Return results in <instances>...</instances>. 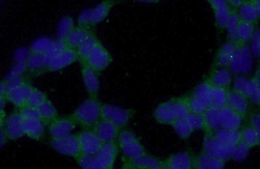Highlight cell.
Masks as SVG:
<instances>
[{"label": "cell", "mask_w": 260, "mask_h": 169, "mask_svg": "<svg viewBox=\"0 0 260 169\" xmlns=\"http://www.w3.org/2000/svg\"><path fill=\"white\" fill-rule=\"evenodd\" d=\"M102 105L98 98H89L80 104L70 117L83 129H93L102 120Z\"/></svg>", "instance_id": "obj_1"}, {"label": "cell", "mask_w": 260, "mask_h": 169, "mask_svg": "<svg viewBox=\"0 0 260 169\" xmlns=\"http://www.w3.org/2000/svg\"><path fill=\"white\" fill-rule=\"evenodd\" d=\"M235 147L218 140L213 133L206 132L202 153L211 158H219L227 161L232 159Z\"/></svg>", "instance_id": "obj_2"}, {"label": "cell", "mask_w": 260, "mask_h": 169, "mask_svg": "<svg viewBox=\"0 0 260 169\" xmlns=\"http://www.w3.org/2000/svg\"><path fill=\"white\" fill-rule=\"evenodd\" d=\"M134 111L132 109L120 107L113 104H102V119L111 122L118 128H125L133 117Z\"/></svg>", "instance_id": "obj_3"}, {"label": "cell", "mask_w": 260, "mask_h": 169, "mask_svg": "<svg viewBox=\"0 0 260 169\" xmlns=\"http://www.w3.org/2000/svg\"><path fill=\"white\" fill-rule=\"evenodd\" d=\"M213 87L208 81H205L195 88L189 103L191 112L203 114L211 106V92Z\"/></svg>", "instance_id": "obj_4"}, {"label": "cell", "mask_w": 260, "mask_h": 169, "mask_svg": "<svg viewBox=\"0 0 260 169\" xmlns=\"http://www.w3.org/2000/svg\"><path fill=\"white\" fill-rule=\"evenodd\" d=\"M253 65V55L250 47L247 45H237L229 69L234 75L248 74Z\"/></svg>", "instance_id": "obj_5"}, {"label": "cell", "mask_w": 260, "mask_h": 169, "mask_svg": "<svg viewBox=\"0 0 260 169\" xmlns=\"http://www.w3.org/2000/svg\"><path fill=\"white\" fill-rule=\"evenodd\" d=\"M51 147L62 156L73 157L76 159L82 155L78 134H71L59 140H51Z\"/></svg>", "instance_id": "obj_6"}, {"label": "cell", "mask_w": 260, "mask_h": 169, "mask_svg": "<svg viewBox=\"0 0 260 169\" xmlns=\"http://www.w3.org/2000/svg\"><path fill=\"white\" fill-rule=\"evenodd\" d=\"M113 61V58L108 50L99 42L84 62L97 73L105 70Z\"/></svg>", "instance_id": "obj_7"}, {"label": "cell", "mask_w": 260, "mask_h": 169, "mask_svg": "<svg viewBox=\"0 0 260 169\" xmlns=\"http://www.w3.org/2000/svg\"><path fill=\"white\" fill-rule=\"evenodd\" d=\"M78 137L82 155L96 156L103 145L93 129H83L78 133Z\"/></svg>", "instance_id": "obj_8"}, {"label": "cell", "mask_w": 260, "mask_h": 169, "mask_svg": "<svg viewBox=\"0 0 260 169\" xmlns=\"http://www.w3.org/2000/svg\"><path fill=\"white\" fill-rule=\"evenodd\" d=\"M2 129H4L8 140L15 141L25 136L22 118L18 110L13 111L6 117L2 125Z\"/></svg>", "instance_id": "obj_9"}, {"label": "cell", "mask_w": 260, "mask_h": 169, "mask_svg": "<svg viewBox=\"0 0 260 169\" xmlns=\"http://www.w3.org/2000/svg\"><path fill=\"white\" fill-rule=\"evenodd\" d=\"M32 87L29 83L26 82L20 86L9 90L1 98L12 104L19 110L27 106Z\"/></svg>", "instance_id": "obj_10"}, {"label": "cell", "mask_w": 260, "mask_h": 169, "mask_svg": "<svg viewBox=\"0 0 260 169\" xmlns=\"http://www.w3.org/2000/svg\"><path fill=\"white\" fill-rule=\"evenodd\" d=\"M76 124L71 117H58L48 125V131L52 140H59L71 135Z\"/></svg>", "instance_id": "obj_11"}, {"label": "cell", "mask_w": 260, "mask_h": 169, "mask_svg": "<svg viewBox=\"0 0 260 169\" xmlns=\"http://www.w3.org/2000/svg\"><path fill=\"white\" fill-rule=\"evenodd\" d=\"M194 161L193 155L189 151H184L171 155L162 161V165L169 169H191L194 168Z\"/></svg>", "instance_id": "obj_12"}, {"label": "cell", "mask_w": 260, "mask_h": 169, "mask_svg": "<svg viewBox=\"0 0 260 169\" xmlns=\"http://www.w3.org/2000/svg\"><path fill=\"white\" fill-rule=\"evenodd\" d=\"M119 149L117 142L104 143L95 156L104 168L113 169Z\"/></svg>", "instance_id": "obj_13"}, {"label": "cell", "mask_w": 260, "mask_h": 169, "mask_svg": "<svg viewBox=\"0 0 260 169\" xmlns=\"http://www.w3.org/2000/svg\"><path fill=\"white\" fill-rule=\"evenodd\" d=\"M81 73L86 91L90 98H98L100 90L99 73L92 70L85 63H81Z\"/></svg>", "instance_id": "obj_14"}, {"label": "cell", "mask_w": 260, "mask_h": 169, "mask_svg": "<svg viewBox=\"0 0 260 169\" xmlns=\"http://www.w3.org/2000/svg\"><path fill=\"white\" fill-rule=\"evenodd\" d=\"M78 57L75 50L67 48L57 56L50 59L47 71L57 72L62 70L77 61Z\"/></svg>", "instance_id": "obj_15"}, {"label": "cell", "mask_w": 260, "mask_h": 169, "mask_svg": "<svg viewBox=\"0 0 260 169\" xmlns=\"http://www.w3.org/2000/svg\"><path fill=\"white\" fill-rule=\"evenodd\" d=\"M154 116L158 123L164 125H173L177 119L175 99L165 102L160 104L154 111Z\"/></svg>", "instance_id": "obj_16"}, {"label": "cell", "mask_w": 260, "mask_h": 169, "mask_svg": "<svg viewBox=\"0 0 260 169\" xmlns=\"http://www.w3.org/2000/svg\"><path fill=\"white\" fill-rule=\"evenodd\" d=\"M215 15L216 26L220 29H226L228 20L231 14V7L226 0H209Z\"/></svg>", "instance_id": "obj_17"}, {"label": "cell", "mask_w": 260, "mask_h": 169, "mask_svg": "<svg viewBox=\"0 0 260 169\" xmlns=\"http://www.w3.org/2000/svg\"><path fill=\"white\" fill-rule=\"evenodd\" d=\"M120 130V129L115 125L102 119L93 128L95 133L99 137L103 144L116 142L119 136Z\"/></svg>", "instance_id": "obj_18"}, {"label": "cell", "mask_w": 260, "mask_h": 169, "mask_svg": "<svg viewBox=\"0 0 260 169\" xmlns=\"http://www.w3.org/2000/svg\"><path fill=\"white\" fill-rule=\"evenodd\" d=\"M25 136L36 141L43 140L46 133V125L41 119H22Z\"/></svg>", "instance_id": "obj_19"}, {"label": "cell", "mask_w": 260, "mask_h": 169, "mask_svg": "<svg viewBox=\"0 0 260 169\" xmlns=\"http://www.w3.org/2000/svg\"><path fill=\"white\" fill-rule=\"evenodd\" d=\"M236 48L237 44L231 40L228 41L220 46L215 57L216 66L219 68H226L229 66Z\"/></svg>", "instance_id": "obj_20"}, {"label": "cell", "mask_w": 260, "mask_h": 169, "mask_svg": "<svg viewBox=\"0 0 260 169\" xmlns=\"http://www.w3.org/2000/svg\"><path fill=\"white\" fill-rule=\"evenodd\" d=\"M221 112L222 128L230 130H239L241 128L243 117L232 110L228 106L220 108Z\"/></svg>", "instance_id": "obj_21"}, {"label": "cell", "mask_w": 260, "mask_h": 169, "mask_svg": "<svg viewBox=\"0 0 260 169\" xmlns=\"http://www.w3.org/2000/svg\"><path fill=\"white\" fill-rule=\"evenodd\" d=\"M206 123V132L214 133L222 128L221 112L220 109L209 108L203 113Z\"/></svg>", "instance_id": "obj_22"}, {"label": "cell", "mask_w": 260, "mask_h": 169, "mask_svg": "<svg viewBox=\"0 0 260 169\" xmlns=\"http://www.w3.org/2000/svg\"><path fill=\"white\" fill-rule=\"evenodd\" d=\"M226 106L244 118L247 115L248 110V98L233 90L229 92Z\"/></svg>", "instance_id": "obj_23"}, {"label": "cell", "mask_w": 260, "mask_h": 169, "mask_svg": "<svg viewBox=\"0 0 260 169\" xmlns=\"http://www.w3.org/2000/svg\"><path fill=\"white\" fill-rule=\"evenodd\" d=\"M92 32L90 28L80 26L74 27L73 31L64 39L67 47L76 50L90 36Z\"/></svg>", "instance_id": "obj_24"}, {"label": "cell", "mask_w": 260, "mask_h": 169, "mask_svg": "<svg viewBox=\"0 0 260 169\" xmlns=\"http://www.w3.org/2000/svg\"><path fill=\"white\" fill-rule=\"evenodd\" d=\"M50 59L47 55L32 53L27 62V71L32 75H38L44 71H47Z\"/></svg>", "instance_id": "obj_25"}, {"label": "cell", "mask_w": 260, "mask_h": 169, "mask_svg": "<svg viewBox=\"0 0 260 169\" xmlns=\"http://www.w3.org/2000/svg\"><path fill=\"white\" fill-rule=\"evenodd\" d=\"M232 80L231 72L225 68L216 69L211 73L208 82L214 88L228 89Z\"/></svg>", "instance_id": "obj_26"}, {"label": "cell", "mask_w": 260, "mask_h": 169, "mask_svg": "<svg viewBox=\"0 0 260 169\" xmlns=\"http://www.w3.org/2000/svg\"><path fill=\"white\" fill-rule=\"evenodd\" d=\"M115 4V1L105 0L92 9L91 26H95L105 20Z\"/></svg>", "instance_id": "obj_27"}, {"label": "cell", "mask_w": 260, "mask_h": 169, "mask_svg": "<svg viewBox=\"0 0 260 169\" xmlns=\"http://www.w3.org/2000/svg\"><path fill=\"white\" fill-rule=\"evenodd\" d=\"M135 169H159L162 166V161L148 154L134 159H127Z\"/></svg>", "instance_id": "obj_28"}, {"label": "cell", "mask_w": 260, "mask_h": 169, "mask_svg": "<svg viewBox=\"0 0 260 169\" xmlns=\"http://www.w3.org/2000/svg\"><path fill=\"white\" fill-rule=\"evenodd\" d=\"M237 12L241 22L254 24L259 20L253 1H243Z\"/></svg>", "instance_id": "obj_29"}, {"label": "cell", "mask_w": 260, "mask_h": 169, "mask_svg": "<svg viewBox=\"0 0 260 169\" xmlns=\"http://www.w3.org/2000/svg\"><path fill=\"white\" fill-rule=\"evenodd\" d=\"M100 41L95 34L92 33L86 40L76 50L78 61L83 63L96 47Z\"/></svg>", "instance_id": "obj_30"}, {"label": "cell", "mask_w": 260, "mask_h": 169, "mask_svg": "<svg viewBox=\"0 0 260 169\" xmlns=\"http://www.w3.org/2000/svg\"><path fill=\"white\" fill-rule=\"evenodd\" d=\"M120 150L127 159H134L147 154L145 148L139 140L119 146Z\"/></svg>", "instance_id": "obj_31"}, {"label": "cell", "mask_w": 260, "mask_h": 169, "mask_svg": "<svg viewBox=\"0 0 260 169\" xmlns=\"http://www.w3.org/2000/svg\"><path fill=\"white\" fill-rule=\"evenodd\" d=\"M40 119L46 125H50L57 119L58 112L56 107L50 99H47L38 108Z\"/></svg>", "instance_id": "obj_32"}, {"label": "cell", "mask_w": 260, "mask_h": 169, "mask_svg": "<svg viewBox=\"0 0 260 169\" xmlns=\"http://www.w3.org/2000/svg\"><path fill=\"white\" fill-rule=\"evenodd\" d=\"M213 134L218 140L225 144L236 147L241 142V131L240 130H230V129L221 128Z\"/></svg>", "instance_id": "obj_33"}, {"label": "cell", "mask_w": 260, "mask_h": 169, "mask_svg": "<svg viewBox=\"0 0 260 169\" xmlns=\"http://www.w3.org/2000/svg\"><path fill=\"white\" fill-rule=\"evenodd\" d=\"M241 20L237 11L231 9L229 20H228L226 29L229 35V40L237 44L238 42V31Z\"/></svg>", "instance_id": "obj_34"}, {"label": "cell", "mask_w": 260, "mask_h": 169, "mask_svg": "<svg viewBox=\"0 0 260 169\" xmlns=\"http://www.w3.org/2000/svg\"><path fill=\"white\" fill-rule=\"evenodd\" d=\"M241 142L250 149L259 145V137L254 128L250 125L245 127L241 131Z\"/></svg>", "instance_id": "obj_35"}, {"label": "cell", "mask_w": 260, "mask_h": 169, "mask_svg": "<svg viewBox=\"0 0 260 169\" xmlns=\"http://www.w3.org/2000/svg\"><path fill=\"white\" fill-rule=\"evenodd\" d=\"M54 42L55 40L50 38H39L32 43L30 50H31V53L45 54L48 57V55L52 50Z\"/></svg>", "instance_id": "obj_36"}, {"label": "cell", "mask_w": 260, "mask_h": 169, "mask_svg": "<svg viewBox=\"0 0 260 169\" xmlns=\"http://www.w3.org/2000/svg\"><path fill=\"white\" fill-rule=\"evenodd\" d=\"M229 91L228 89L213 87L211 92V106L217 108H222L227 106Z\"/></svg>", "instance_id": "obj_37"}, {"label": "cell", "mask_w": 260, "mask_h": 169, "mask_svg": "<svg viewBox=\"0 0 260 169\" xmlns=\"http://www.w3.org/2000/svg\"><path fill=\"white\" fill-rule=\"evenodd\" d=\"M254 24L241 22L238 31V42L237 45H245L247 42L251 40L254 33Z\"/></svg>", "instance_id": "obj_38"}, {"label": "cell", "mask_w": 260, "mask_h": 169, "mask_svg": "<svg viewBox=\"0 0 260 169\" xmlns=\"http://www.w3.org/2000/svg\"><path fill=\"white\" fill-rule=\"evenodd\" d=\"M172 126L176 134L182 140H187L194 131L186 119H176Z\"/></svg>", "instance_id": "obj_39"}, {"label": "cell", "mask_w": 260, "mask_h": 169, "mask_svg": "<svg viewBox=\"0 0 260 169\" xmlns=\"http://www.w3.org/2000/svg\"><path fill=\"white\" fill-rule=\"evenodd\" d=\"M76 160L82 169H105L95 156L81 155Z\"/></svg>", "instance_id": "obj_40"}, {"label": "cell", "mask_w": 260, "mask_h": 169, "mask_svg": "<svg viewBox=\"0 0 260 169\" xmlns=\"http://www.w3.org/2000/svg\"><path fill=\"white\" fill-rule=\"evenodd\" d=\"M175 99V106L177 119H185L191 113L190 109L189 98H180Z\"/></svg>", "instance_id": "obj_41"}, {"label": "cell", "mask_w": 260, "mask_h": 169, "mask_svg": "<svg viewBox=\"0 0 260 169\" xmlns=\"http://www.w3.org/2000/svg\"><path fill=\"white\" fill-rule=\"evenodd\" d=\"M74 24L73 18L69 16H66L62 18L61 22H59V26H58V39L64 40L75 27Z\"/></svg>", "instance_id": "obj_42"}, {"label": "cell", "mask_w": 260, "mask_h": 169, "mask_svg": "<svg viewBox=\"0 0 260 169\" xmlns=\"http://www.w3.org/2000/svg\"><path fill=\"white\" fill-rule=\"evenodd\" d=\"M47 99V96L45 92L36 87H32L27 106L29 107L38 109Z\"/></svg>", "instance_id": "obj_43"}, {"label": "cell", "mask_w": 260, "mask_h": 169, "mask_svg": "<svg viewBox=\"0 0 260 169\" xmlns=\"http://www.w3.org/2000/svg\"><path fill=\"white\" fill-rule=\"evenodd\" d=\"M185 119L194 131L201 130V129L206 130L205 120H204L203 114L191 112Z\"/></svg>", "instance_id": "obj_44"}, {"label": "cell", "mask_w": 260, "mask_h": 169, "mask_svg": "<svg viewBox=\"0 0 260 169\" xmlns=\"http://www.w3.org/2000/svg\"><path fill=\"white\" fill-rule=\"evenodd\" d=\"M249 82V79L245 78V76H237L234 81V91L247 97Z\"/></svg>", "instance_id": "obj_45"}, {"label": "cell", "mask_w": 260, "mask_h": 169, "mask_svg": "<svg viewBox=\"0 0 260 169\" xmlns=\"http://www.w3.org/2000/svg\"><path fill=\"white\" fill-rule=\"evenodd\" d=\"M250 149L249 147L242 142L239 143L238 145L236 146L232 159L238 162L245 160L249 154Z\"/></svg>", "instance_id": "obj_46"}, {"label": "cell", "mask_w": 260, "mask_h": 169, "mask_svg": "<svg viewBox=\"0 0 260 169\" xmlns=\"http://www.w3.org/2000/svg\"><path fill=\"white\" fill-rule=\"evenodd\" d=\"M247 98L250 99L253 103L259 105L260 103V88L257 86L254 80H250L247 95Z\"/></svg>", "instance_id": "obj_47"}, {"label": "cell", "mask_w": 260, "mask_h": 169, "mask_svg": "<svg viewBox=\"0 0 260 169\" xmlns=\"http://www.w3.org/2000/svg\"><path fill=\"white\" fill-rule=\"evenodd\" d=\"M138 140V137H137L136 134L133 133V132L128 130V129H124V130L120 132L117 140V143L118 146H121L127 144V143L134 142V141Z\"/></svg>", "instance_id": "obj_48"}, {"label": "cell", "mask_w": 260, "mask_h": 169, "mask_svg": "<svg viewBox=\"0 0 260 169\" xmlns=\"http://www.w3.org/2000/svg\"><path fill=\"white\" fill-rule=\"evenodd\" d=\"M18 111L22 119H41L38 109L27 106Z\"/></svg>", "instance_id": "obj_49"}, {"label": "cell", "mask_w": 260, "mask_h": 169, "mask_svg": "<svg viewBox=\"0 0 260 169\" xmlns=\"http://www.w3.org/2000/svg\"><path fill=\"white\" fill-rule=\"evenodd\" d=\"M92 9L83 11L78 18V26L90 28L91 26Z\"/></svg>", "instance_id": "obj_50"}, {"label": "cell", "mask_w": 260, "mask_h": 169, "mask_svg": "<svg viewBox=\"0 0 260 169\" xmlns=\"http://www.w3.org/2000/svg\"><path fill=\"white\" fill-rule=\"evenodd\" d=\"M27 71V63H16L11 69L6 79H15L23 77L25 72Z\"/></svg>", "instance_id": "obj_51"}, {"label": "cell", "mask_w": 260, "mask_h": 169, "mask_svg": "<svg viewBox=\"0 0 260 169\" xmlns=\"http://www.w3.org/2000/svg\"><path fill=\"white\" fill-rule=\"evenodd\" d=\"M251 49L253 56L260 58V29H256L251 39Z\"/></svg>", "instance_id": "obj_52"}, {"label": "cell", "mask_w": 260, "mask_h": 169, "mask_svg": "<svg viewBox=\"0 0 260 169\" xmlns=\"http://www.w3.org/2000/svg\"><path fill=\"white\" fill-rule=\"evenodd\" d=\"M194 168L195 169H210L211 157L201 153L199 156L195 157Z\"/></svg>", "instance_id": "obj_53"}, {"label": "cell", "mask_w": 260, "mask_h": 169, "mask_svg": "<svg viewBox=\"0 0 260 169\" xmlns=\"http://www.w3.org/2000/svg\"><path fill=\"white\" fill-rule=\"evenodd\" d=\"M31 54V50L25 48H19L15 52V61L17 63H27Z\"/></svg>", "instance_id": "obj_54"}, {"label": "cell", "mask_w": 260, "mask_h": 169, "mask_svg": "<svg viewBox=\"0 0 260 169\" xmlns=\"http://www.w3.org/2000/svg\"><path fill=\"white\" fill-rule=\"evenodd\" d=\"M250 125L254 128L259 137L260 146V111L256 110L252 113L250 117Z\"/></svg>", "instance_id": "obj_55"}, {"label": "cell", "mask_w": 260, "mask_h": 169, "mask_svg": "<svg viewBox=\"0 0 260 169\" xmlns=\"http://www.w3.org/2000/svg\"><path fill=\"white\" fill-rule=\"evenodd\" d=\"M226 161L219 158H211L210 169H224Z\"/></svg>", "instance_id": "obj_56"}, {"label": "cell", "mask_w": 260, "mask_h": 169, "mask_svg": "<svg viewBox=\"0 0 260 169\" xmlns=\"http://www.w3.org/2000/svg\"><path fill=\"white\" fill-rule=\"evenodd\" d=\"M228 2H229L230 7L231 6L232 8L238 9L241 5L243 4V1H241V0H230Z\"/></svg>", "instance_id": "obj_57"}, {"label": "cell", "mask_w": 260, "mask_h": 169, "mask_svg": "<svg viewBox=\"0 0 260 169\" xmlns=\"http://www.w3.org/2000/svg\"><path fill=\"white\" fill-rule=\"evenodd\" d=\"M252 79L254 80L255 83H256L257 86L260 88V64L258 67H257L254 77Z\"/></svg>", "instance_id": "obj_58"}, {"label": "cell", "mask_w": 260, "mask_h": 169, "mask_svg": "<svg viewBox=\"0 0 260 169\" xmlns=\"http://www.w3.org/2000/svg\"><path fill=\"white\" fill-rule=\"evenodd\" d=\"M8 140V137H7L6 134L5 133V132L4 131L3 129H1V140H0V141H1V146L4 145L5 143H6L7 140Z\"/></svg>", "instance_id": "obj_59"}, {"label": "cell", "mask_w": 260, "mask_h": 169, "mask_svg": "<svg viewBox=\"0 0 260 169\" xmlns=\"http://www.w3.org/2000/svg\"><path fill=\"white\" fill-rule=\"evenodd\" d=\"M253 2H254L255 8L256 9L257 15H258L260 19V0H255Z\"/></svg>", "instance_id": "obj_60"}, {"label": "cell", "mask_w": 260, "mask_h": 169, "mask_svg": "<svg viewBox=\"0 0 260 169\" xmlns=\"http://www.w3.org/2000/svg\"><path fill=\"white\" fill-rule=\"evenodd\" d=\"M120 169H135L134 166L131 165L129 163V162H127L126 160L124 162V163H123L122 166H121V168Z\"/></svg>", "instance_id": "obj_61"}, {"label": "cell", "mask_w": 260, "mask_h": 169, "mask_svg": "<svg viewBox=\"0 0 260 169\" xmlns=\"http://www.w3.org/2000/svg\"><path fill=\"white\" fill-rule=\"evenodd\" d=\"M159 169H169L168 168H167L166 166H165L162 165L161 168H159Z\"/></svg>", "instance_id": "obj_62"}, {"label": "cell", "mask_w": 260, "mask_h": 169, "mask_svg": "<svg viewBox=\"0 0 260 169\" xmlns=\"http://www.w3.org/2000/svg\"><path fill=\"white\" fill-rule=\"evenodd\" d=\"M191 169H195V168H191Z\"/></svg>", "instance_id": "obj_63"}, {"label": "cell", "mask_w": 260, "mask_h": 169, "mask_svg": "<svg viewBox=\"0 0 260 169\" xmlns=\"http://www.w3.org/2000/svg\"><path fill=\"white\" fill-rule=\"evenodd\" d=\"M259 106H260V103H259Z\"/></svg>", "instance_id": "obj_64"}]
</instances>
